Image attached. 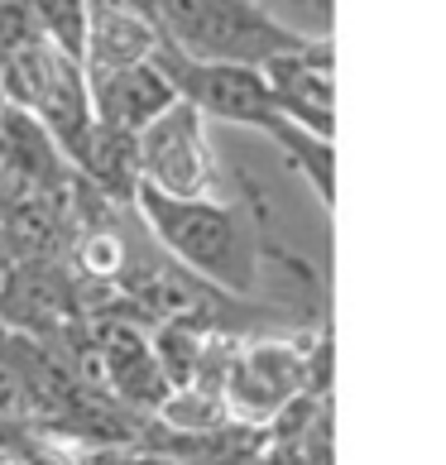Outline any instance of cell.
Listing matches in <instances>:
<instances>
[{
	"instance_id": "4fadbf2b",
	"label": "cell",
	"mask_w": 446,
	"mask_h": 465,
	"mask_svg": "<svg viewBox=\"0 0 446 465\" xmlns=\"http://www.w3.org/2000/svg\"><path fill=\"white\" fill-rule=\"evenodd\" d=\"M15 269H20V254H15L10 235L0 231V298H5V292H10V279H15Z\"/></svg>"
},
{
	"instance_id": "ba28073f",
	"label": "cell",
	"mask_w": 446,
	"mask_h": 465,
	"mask_svg": "<svg viewBox=\"0 0 446 465\" xmlns=\"http://www.w3.org/2000/svg\"><path fill=\"white\" fill-rule=\"evenodd\" d=\"M87 101H92V120L101 130L134 140V134L173 101V87H168V77L154 67V58H144V63H125V67H92L87 73Z\"/></svg>"
},
{
	"instance_id": "2e32d148",
	"label": "cell",
	"mask_w": 446,
	"mask_h": 465,
	"mask_svg": "<svg viewBox=\"0 0 446 465\" xmlns=\"http://www.w3.org/2000/svg\"><path fill=\"white\" fill-rule=\"evenodd\" d=\"M0 465H15V460H10V456H5V451H0Z\"/></svg>"
},
{
	"instance_id": "52a82bcc",
	"label": "cell",
	"mask_w": 446,
	"mask_h": 465,
	"mask_svg": "<svg viewBox=\"0 0 446 465\" xmlns=\"http://www.w3.org/2000/svg\"><path fill=\"white\" fill-rule=\"evenodd\" d=\"M260 77L269 87L273 111L293 125L332 140V39L307 34L302 44L273 54L269 63H260Z\"/></svg>"
},
{
	"instance_id": "7a4b0ae2",
	"label": "cell",
	"mask_w": 446,
	"mask_h": 465,
	"mask_svg": "<svg viewBox=\"0 0 446 465\" xmlns=\"http://www.w3.org/2000/svg\"><path fill=\"white\" fill-rule=\"evenodd\" d=\"M154 20H159L164 44L207 63L260 67L307 39L293 25L273 20L260 0H154Z\"/></svg>"
},
{
	"instance_id": "5bb4252c",
	"label": "cell",
	"mask_w": 446,
	"mask_h": 465,
	"mask_svg": "<svg viewBox=\"0 0 446 465\" xmlns=\"http://www.w3.org/2000/svg\"><path fill=\"white\" fill-rule=\"evenodd\" d=\"M125 465H183V460H173V456H134Z\"/></svg>"
},
{
	"instance_id": "3957f363",
	"label": "cell",
	"mask_w": 446,
	"mask_h": 465,
	"mask_svg": "<svg viewBox=\"0 0 446 465\" xmlns=\"http://www.w3.org/2000/svg\"><path fill=\"white\" fill-rule=\"evenodd\" d=\"M0 101L39 120L54 134V144L63 149L67 168L77 163V153L92 140L96 120H92V101H87V67H82L77 54L58 48L48 34H39L15 58L0 63Z\"/></svg>"
},
{
	"instance_id": "6da1fadb",
	"label": "cell",
	"mask_w": 446,
	"mask_h": 465,
	"mask_svg": "<svg viewBox=\"0 0 446 465\" xmlns=\"http://www.w3.org/2000/svg\"><path fill=\"white\" fill-rule=\"evenodd\" d=\"M130 206L140 212L144 231L178 260L193 279L212 283L231 298L254 292L264 273V226L254 197H164L134 183Z\"/></svg>"
},
{
	"instance_id": "7c38bea8",
	"label": "cell",
	"mask_w": 446,
	"mask_h": 465,
	"mask_svg": "<svg viewBox=\"0 0 446 465\" xmlns=\"http://www.w3.org/2000/svg\"><path fill=\"white\" fill-rule=\"evenodd\" d=\"M273 20L293 25L298 34H317V39H332V0H260Z\"/></svg>"
},
{
	"instance_id": "8fae6325",
	"label": "cell",
	"mask_w": 446,
	"mask_h": 465,
	"mask_svg": "<svg viewBox=\"0 0 446 465\" xmlns=\"http://www.w3.org/2000/svg\"><path fill=\"white\" fill-rule=\"evenodd\" d=\"M264 140H273V149L288 159V168H293V173L312 187V197L332 212V202H336V193H332V140L293 125V120H279Z\"/></svg>"
},
{
	"instance_id": "277c9868",
	"label": "cell",
	"mask_w": 446,
	"mask_h": 465,
	"mask_svg": "<svg viewBox=\"0 0 446 465\" xmlns=\"http://www.w3.org/2000/svg\"><path fill=\"white\" fill-rule=\"evenodd\" d=\"M134 183L164 197H221V163L207 140V115L187 101L168 106L130 140Z\"/></svg>"
},
{
	"instance_id": "5b68a950",
	"label": "cell",
	"mask_w": 446,
	"mask_h": 465,
	"mask_svg": "<svg viewBox=\"0 0 446 465\" xmlns=\"http://www.w3.org/2000/svg\"><path fill=\"white\" fill-rule=\"evenodd\" d=\"M312 384V346H293V341H245L240 351L226 355L216 374L221 412L226 422L240 427H269L279 422L288 408L302 399Z\"/></svg>"
},
{
	"instance_id": "9a60e30c",
	"label": "cell",
	"mask_w": 446,
	"mask_h": 465,
	"mask_svg": "<svg viewBox=\"0 0 446 465\" xmlns=\"http://www.w3.org/2000/svg\"><path fill=\"white\" fill-rule=\"evenodd\" d=\"M125 5H134V10H144V15H154V0H125ZM159 25V20H154Z\"/></svg>"
},
{
	"instance_id": "30bf717a",
	"label": "cell",
	"mask_w": 446,
	"mask_h": 465,
	"mask_svg": "<svg viewBox=\"0 0 446 465\" xmlns=\"http://www.w3.org/2000/svg\"><path fill=\"white\" fill-rule=\"evenodd\" d=\"M96 365H101V384L134 408H159L168 399V379L159 370V360H154L149 336L134 322H106L101 326Z\"/></svg>"
},
{
	"instance_id": "8992f818",
	"label": "cell",
	"mask_w": 446,
	"mask_h": 465,
	"mask_svg": "<svg viewBox=\"0 0 446 465\" xmlns=\"http://www.w3.org/2000/svg\"><path fill=\"white\" fill-rule=\"evenodd\" d=\"M154 67L168 77L178 101H187L193 111H202L207 120L221 125H240V130H260L269 134L279 125V111L269 101V87L260 77V67L245 63H207V58H187L173 44L154 48Z\"/></svg>"
},
{
	"instance_id": "9c48e42d",
	"label": "cell",
	"mask_w": 446,
	"mask_h": 465,
	"mask_svg": "<svg viewBox=\"0 0 446 465\" xmlns=\"http://www.w3.org/2000/svg\"><path fill=\"white\" fill-rule=\"evenodd\" d=\"M164 44L154 15L125 5V0H87L82 10V67H125L154 58Z\"/></svg>"
}]
</instances>
